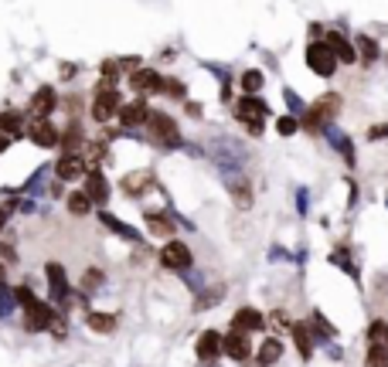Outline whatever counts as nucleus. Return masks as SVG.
<instances>
[{"mask_svg": "<svg viewBox=\"0 0 388 367\" xmlns=\"http://www.w3.org/2000/svg\"><path fill=\"white\" fill-rule=\"evenodd\" d=\"M341 105H344V99H341L337 92H324L317 102H310V105L300 112V129L320 133L327 123H334V116L341 112Z\"/></svg>", "mask_w": 388, "mask_h": 367, "instance_id": "1", "label": "nucleus"}, {"mask_svg": "<svg viewBox=\"0 0 388 367\" xmlns=\"http://www.w3.org/2000/svg\"><path fill=\"white\" fill-rule=\"evenodd\" d=\"M14 299L24 306V327H27L31 333H38V330H48V323H51V316H55L48 303H41V299H38V296H34L27 286H24V289H17V292H14Z\"/></svg>", "mask_w": 388, "mask_h": 367, "instance_id": "2", "label": "nucleus"}, {"mask_svg": "<svg viewBox=\"0 0 388 367\" xmlns=\"http://www.w3.org/2000/svg\"><path fill=\"white\" fill-rule=\"evenodd\" d=\"M147 129H150V140H154L157 147H164V150H178V147H181V129H178L174 116H167V112H150Z\"/></svg>", "mask_w": 388, "mask_h": 367, "instance_id": "3", "label": "nucleus"}, {"mask_svg": "<svg viewBox=\"0 0 388 367\" xmlns=\"http://www.w3.org/2000/svg\"><path fill=\"white\" fill-rule=\"evenodd\" d=\"M119 105H123L119 89H116L112 82L102 79V82L96 86V99H93V119H96V123H109V119H116Z\"/></svg>", "mask_w": 388, "mask_h": 367, "instance_id": "4", "label": "nucleus"}, {"mask_svg": "<svg viewBox=\"0 0 388 367\" xmlns=\"http://www.w3.org/2000/svg\"><path fill=\"white\" fill-rule=\"evenodd\" d=\"M306 65H310V72L320 75V79H330V75L337 72V58H334V51L327 48V41H310V48H306Z\"/></svg>", "mask_w": 388, "mask_h": 367, "instance_id": "5", "label": "nucleus"}, {"mask_svg": "<svg viewBox=\"0 0 388 367\" xmlns=\"http://www.w3.org/2000/svg\"><path fill=\"white\" fill-rule=\"evenodd\" d=\"M269 116V105L259 99V95H242L239 102H235V119L245 126V123H263Z\"/></svg>", "mask_w": 388, "mask_h": 367, "instance_id": "6", "label": "nucleus"}, {"mask_svg": "<svg viewBox=\"0 0 388 367\" xmlns=\"http://www.w3.org/2000/svg\"><path fill=\"white\" fill-rule=\"evenodd\" d=\"M130 89L136 95H157V92H164V75L154 68H136V72H130Z\"/></svg>", "mask_w": 388, "mask_h": 367, "instance_id": "7", "label": "nucleus"}, {"mask_svg": "<svg viewBox=\"0 0 388 367\" xmlns=\"http://www.w3.org/2000/svg\"><path fill=\"white\" fill-rule=\"evenodd\" d=\"M116 119H119V126H123V129L143 126V123L150 119V105H147V102H143V95H140V99H133V102H123V105H119V112H116Z\"/></svg>", "mask_w": 388, "mask_h": 367, "instance_id": "8", "label": "nucleus"}, {"mask_svg": "<svg viewBox=\"0 0 388 367\" xmlns=\"http://www.w3.org/2000/svg\"><path fill=\"white\" fill-rule=\"evenodd\" d=\"M27 136H31V143L41 147V150H51V147H58V140H62V133L55 129L51 119H31Z\"/></svg>", "mask_w": 388, "mask_h": 367, "instance_id": "9", "label": "nucleus"}, {"mask_svg": "<svg viewBox=\"0 0 388 367\" xmlns=\"http://www.w3.org/2000/svg\"><path fill=\"white\" fill-rule=\"evenodd\" d=\"M86 170H89V160L82 153H62V160L55 164L58 181H79V177H86Z\"/></svg>", "mask_w": 388, "mask_h": 367, "instance_id": "10", "label": "nucleus"}, {"mask_svg": "<svg viewBox=\"0 0 388 367\" xmlns=\"http://www.w3.org/2000/svg\"><path fill=\"white\" fill-rule=\"evenodd\" d=\"M160 262L174 273H184V269H191V249L184 242H167L160 249Z\"/></svg>", "mask_w": 388, "mask_h": 367, "instance_id": "11", "label": "nucleus"}, {"mask_svg": "<svg viewBox=\"0 0 388 367\" xmlns=\"http://www.w3.org/2000/svg\"><path fill=\"white\" fill-rule=\"evenodd\" d=\"M327 48L334 51V58H337V65H358V51H354V45L341 34V31H327Z\"/></svg>", "mask_w": 388, "mask_h": 367, "instance_id": "12", "label": "nucleus"}, {"mask_svg": "<svg viewBox=\"0 0 388 367\" xmlns=\"http://www.w3.org/2000/svg\"><path fill=\"white\" fill-rule=\"evenodd\" d=\"M221 354H228L232 361H249V354H252L249 333H242V330H232L228 337H221Z\"/></svg>", "mask_w": 388, "mask_h": 367, "instance_id": "13", "label": "nucleus"}, {"mask_svg": "<svg viewBox=\"0 0 388 367\" xmlns=\"http://www.w3.org/2000/svg\"><path fill=\"white\" fill-rule=\"evenodd\" d=\"M55 105H58V95L55 89H38L31 95V105H27V112H31V119H48L51 112H55Z\"/></svg>", "mask_w": 388, "mask_h": 367, "instance_id": "14", "label": "nucleus"}, {"mask_svg": "<svg viewBox=\"0 0 388 367\" xmlns=\"http://www.w3.org/2000/svg\"><path fill=\"white\" fill-rule=\"evenodd\" d=\"M86 194H89L93 204H106V201H109V181H106V174H102L99 167H89V170H86Z\"/></svg>", "mask_w": 388, "mask_h": 367, "instance_id": "15", "label": "nucleus"}, {"mask_svg": "<svg viewBox=\"0 0 388 367\" xmlns=\"http://www.w3.org/2000/svg\"><path fill=\"white\" fill-rule=\"evenodd\" d=\"M324 133H327L330 147H334V150H337V153L344 157V164H348V167H354V160H358V157H354V147H351L348 133H344V129H337L334 123H327V126H324Z\"/></svg>", "mask_w": 388, "mask_h": 367, "instance_id": "16", "label": "nucleus"}, {"mask_svg": "<svg viewBox=\"0 0 388 367\" xmlns=\"http://www.w3.org/2000/svg\"><path fill=\"white\" fill-rule=\"evenodd\" d=\"M45 275H48L51 299H55V303H65V299H69V279H65V269H62L58 262H48V266H45Z\"/></svg>", "mask_w": 388, "mask_h": 367, "instance_id": "17", "label": "nucleus"}, {"mask_svg": "<svg viewBox=\"0 0 388 367\" xmlns=\"http://www.w3.org/2000/svg\"><path fill=\"white\" fill-rule=\"evenodd\" d=\"M263 327H266V320H263V313H259V309H252V306H242V309L232 316V330L256 333V330H263Z\"/></svg>", "mask_w": 388, "mask_h": 367, "instance_id": "18", "label": "nucleus"}, {"mask_svg": "<svg viewBox=\"0 0 388 367\" xmlns=\"http://www.w3.org/2000/svg\"><path fill=\"white\" fill-rule=\"evenodd\" d=\"M354 51H358V65H375L378 55H382V48H378V41H375L372 34H358Z\"/></svg>", "mask_w": 388, "mask_h": 367, "instance_id": "19", "label": "nucleus"}, {"mask_svg": "<svg viewBox=\"0 0 388 367\" xmlns=\"http://www.w3.org/2000/svg\"><path fill=\"white\" fill-rule=\"evenodd\" d=\"M228 190H232V197H235V207H242V211L252 207V187H249V181H245L242 174H232V177H228Z\"/></svg>", "mask_w": 388, "mask_h": 367, "instance_id": "20", "label": "nucleus"}, {"mask_svg": "<svg viewBox=\"0 0 388 367\" xmlns=\"http://www.w3.org/2000/svg\"><path fill=\"white\" fill-rule=\"evenodd\" d=\"M218 354H221V333L204 330V333L197 337V357H201V361H215Z\"/></svg>", "mask_w": 388, "mask_h": 367, "instance_id": "21", "label": "nucleus"}, {"mask_svg": "<svg viewBox=\"0 0 388 367\" xmlns=\"http://www.w3.org/2000/svg\"><path fill=\"white\" fill-rule=\"evenodd\" d=\"M150 184H154L150 170H133V174H126V177H123V190H126L130 197H140Z\"/></svg>", "mask_w": 388, "mask_h": 367, "instance_id": "22", "label": "nucleus"}, {"mask_svg": "<svg viewBox=\"0 0 388 367\" xmlns=\"http://www.w3.org/2000/svg\"><path fill=\"white\" fill-rule=\"evenodd\" d=\"M256 361L263 367H273L276 361H283V344L276 340V337H269V340H263V347H259V354H256Z\"/></svg>", "mask_w": 388, "mask_h": 367, "instance_id": "23", "label": "nucleus"}, {"mask_svg": "<svg viewBox=\"0 0 388 367\" xmlns=\"http://www.w3.org/2000/svg\"><path fill=\"white\" fill-rule=\"evenodd\" d=\"M293 340H296V351H300V357H306L310 361V354H313V340H310V323H293Z\"/></svg>", "mask_w": 388, "mask_h": 367, "instance_id": "24", "label": "nucleus"}, {"mask_svg": "<svg viewBox=\"0 0 388 367\" xmlns=\"http://www.w3.org/2000/svg\"><path fill=\"white\" fill-rule=\"evenodd\" d=\"M0 133H7L10 140H17V136L24 133V116H21V112H14V109L0 112Z\"/></svg>", "mask_w": 388, "mask_h": 367, "instance_id": "25", "label": "nucleus"}, {"mask_svg": "<svg viewBox=\"0 0 388 367\" xmlns=\"http://www.w3.org/2000/svg\"><path fill=\"white\" fill-rule=\"evenodd\" d=\"M58 147H65V153H79V147H82V126H79L75 119H72V123H69V129L62 133Z\"/></svg>", "mask_w": 388, "mask_h": 367, "instance_id": "26", "label": "nucleus"}, {"mask_svg": "<svg viewBox=\"0 0 388 367\" xmlns=\"http://www.w3.org/2000/svg\"><path fill=\"white\" fill-rule=\"evenodd\" d=\"M266 86V75L259 72V68H249V72H242V92L245 95H259Z\"/></svg>", "mask_w": 388, "mask_h": 367, "instance_id": "27", "label": "nucleus"}, {"mask_svg": "<svg viewBox=\"0 0 388 367\" xmlns=\"http://www.w3.org/2000/svg\"><path fill=\"white\" fill-rule=\"evenodd\" d=\"M99 221H102V225H106L109 231H116V235H123V238H130V242H136V238H140V235H136L133 228H126V225H123L119 218H112V214H106V211L99 214Z\"/></svg>", "mask_w": 388, "mask_h": 367, "instance_id": "28", "label": "nucleus"}, {"mask_svg": "<svg viewBox=\"0 0 388 367\" xmlns=\"http://www.w3.org/2000/svg\"><path fill=\"white\" fill-rule=\"evenodd\" d=\"M89 330H96V333H112L116 330V316H109V313H89Z\"/></svg>", "mask_w": 388, "mask_h": 367, "instance_id": "29", "label": "nucleus"}, {"mask_svg": "<svg viewBox=\"0 0 388 367\" xmlns=\"http://www.w3.org/2000/svg\"><path fill=\"white\" fill-rule=\"evenodd\" d=\"M69 211H72V214H79V218H82V214H89V211H93V201H89V194H86V190H75V194H69Z\"/></svg>", "mask_w": 388, "mask_h": 367, "instance_id": "30", "label": "nucleus"}, {"mask_svg": "<svg viewBox=\"0 0 388 367\" xmlns=\"http://www.w3.org/2000/svg\"><path fill=\"white\" fill-rule=\"evenodd\" d=\"M147 225H150L154 235H171V231H174V225H171L167 214H147Z\"/></svg>", "mask_w": 388, "mask_h": 367, "instance_id": "31", "label": "nucleus"}, {"mask_svg": "<svg viewBox=\"0 0 388 367\" xmlns=\"http://www.w3.org/2000/svg\"><path fill=\"white\" fill-rule=\"evenodd\" d=\"M368 367H388V344H372L368 347Z\"/></svg>", "mask_w": 388, "mask_h": 367, "instance_id": "32", "label": "nucleus"}, {"mask_svg": "<svg viewBox=\"0 0 388 367\" xmlns=\"http://www.w3.org/2000/svg\"><path fill=\"white\" fill-rule=\"evenodd\" d=\"M296 129H300V119H296V116H280V119H276V133H280V136H293V133H296Z\"/></svg>", "mask_w": 388, "mask_h": 367, "instance_id": "33", "label": "nucleus"}, {"mask_svg": "<svg viewBox=\"0 0 388 367\" xmlns=\"http://www.w3.org/2000/svg\"><path fill=\"white\" fill-rule=\"evenodd\" d=\"M368 340H372V344H388V323L385 320H375V323H372Z\"/></svg>", "mask_w": 388, "mask_h": 367, "instance_id": "34", "label": "nucleus"}, {"mask_svg": "<svg viewBox=\"0 0 388 367\" xmlns=\"http://www.w3.org/2000/svg\"><path fill=\"white\" fill-rule=\"evenodd\" d=\"M164 92H167L171 99H181V102L188 99V89H184V82H181V79H164Z\"/></svg>", "mask_w": 388, "mask_h": 367, "instance_id": "35", "label": "nucleus"}, {"mask_svg": "<svg viewBox=\"0 0 388 367\" xmlns=\"http://www.w3.org/2000/svg\"><path fill=\"white\" fill-rule=\"evenodd\" d=\"M99 72H102V79H106V82H116V79L123 75V68H119V62H116V58L102 62V65H99Z\"/></svg>", "mask_w": 388, "mask_h": 367, "instance_id": "36", "label": "nucleus"}, {"mask_svg": "<svg viewBox=\"0 0 388 367\" xmlns=\"http://www.w3.org/2000/svg\"><path fill=\"white\" fill-rule=\"evenodd\" d=\"M14 303H17V299H14V292L0 282V316H10V313H14Z\"/></svg>", "mask_w": 388, "mask_h": 367, "instance_id": "37", "label": "nucleus"}, {"mask_svg": "<svg viewBox=\"0 0 388 367\" xmlns=\"http://www.w3.org/2000/svg\"><path fill=\"white\" fill-rule=\"evenodd\" d=\"M378 140H388V123H375L368 129V143H378Z\"/></svg>", "mask_w": 388, "mask_h": 367, "instance_id": "38", "label": "nucleus"}, {"mask_svg": "<svg viewBox=\"0 0 388 367\" xmlns=\"http://www.w3.org/2000/svg\"><path fill=\"white\" fill-rule=\"evenodd\" d=\"M283 95H287V102H290L293 116H300V112H303V109H306V105H303V102H300V95H296V92H293V89H283Z\"/></svg>", "mask_w": 388, "mask_h": 367, "instance_id": "39", "label": "nucleus"}, {"mask_svg": "<svg viewBox=\"0 0 388 367\" xmlns=\"http://www.w3.org/2000/svg\"><path fill=\"white\" fill-rule=\"evenodd\" d=\"M82 286H86V289H99V286H102V273H99V269H89L86 279H82Z\"/></svg>", "mask_w": 388, "mask_h": 367, "instance_id": "40", "label": "nucleus"}, {"mask_svg": "<svg viewBox=\"0 0 388 367\" xmlns=\"http://www.w3.org/2000/svg\"><path fill=\"white\" fill-rule=\"evenodd\" d=\"M184 109H188V116H191V119H201V112H204V105H201V102H188V99H184Z\"/></svg>", "mask_w": 388, "mask_h": 367, "instance_id": "41", "label": "nucleus"}, {"mask_svg": "<svg viewBox=\"0 0 388 367\" xmlns=\"http://www.w3.org/2000/svg\"><path fill=\"white\" fill-rule=\"evenodd\" d=\"M245 129H249V136H263V123H245Z\"/></svg>", "mask_w": 388, "mask_h": 367, "instance_id": "42", "label": "nucleus"}, {"mask_svg": "<svg viewBox=\"0 0 388 367\" xmlns=\"http://www.w3.org/2000/svg\"><path fill=\"white\" fill-rule=\"evenodd\" d=\"M269 320H273V327H280V330H283V327H287V316H283V313H280V309H276V313H273V316H269Z\"/></svg>", "mask_w": 388, "mask_h": 367, "instance_id": "43", "label": "nucleus"}, {"mask_svg": "<svg viewBox=\"0 0 388 367\" xmlns=\"http://www.w3.org/2000/svg\"><path fill=\"white\" fill-rule=\"evenodd\" d=\"M7 147H10V136H7V133H0V153H3Z\"/></svg>", "mask_w": 388, "mask_h": 367, "instance_id": "44", "label": "nucleus"}, {"mask_svg": "<svg viewBox=\"0 0 388 367\" xmlns=\"http://www.w3.org/2000/svg\"><path fill=\"white\" fill-rule=\"evenodd\" d=\"M3 225H7V211H0V231H3Z\"/></svg>", "mask_w": 388, "mask_h": 367, "instance_id": "45", "label": "nucleus"}, {"mask_svg": "<svg viewBox=\"0 0 388 367\" xmlns=\"http://www.w3.org/2000/svg\"><path fill=\"white\" fill-rule=\"evenodd\" d=\"M0 275H3V266H0Z\"/></svg>", "mask_w": 388, "mask_h": 367, "instance_id": "46", "label": "nucleus"}]
</instances>
